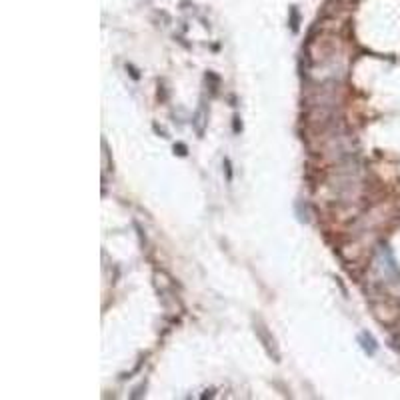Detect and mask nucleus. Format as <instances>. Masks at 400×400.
Listing matches in <instances>:
<instances>
[{
    "label": "nucleus",
    "instance_id": "1",
    "mask_svg": "<svg viewBox=\"0 0 400 400\" xmlns=\"http://www.w3.org/2000/svg\"><path fill=\"white\" fill-rule=\"evenodd\" d=\"M360 338H362V340H364V342H366V344H362V346H364V350H368V352H370V354H372V352H374V350H376V344H374V340H372V338H370V336H368V334H362V336H360Z\"/></svg>",
    "mask_w": 400,
    "mask_h": 400
}]
</instances>
